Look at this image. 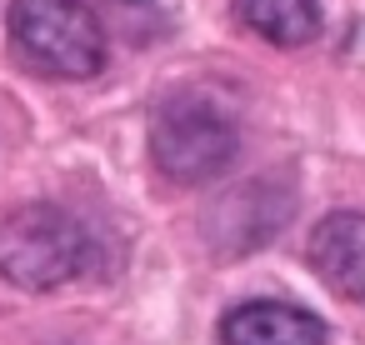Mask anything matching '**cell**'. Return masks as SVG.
Listing matches in <instances>:
<instances>
[{"label":"cell","mask_w":365,"mask_h":345,"mask_svg":"<svg viewBox=\"0 0 365 345\" xmlns=\"http://www.w3.org/2000/svg\"><path fill=\"white\" fill-rule=\"evenodd\" d=\"M235 120L195 91H175L150 115V155L175 185H205L235 160Z\"/></svg>","instance_id":"obj_2"},{"label":"cell","mask_w":365,"mask_h":345,"mask_svg":"<svg viewBox=\"0 0 365 345\" xmlns=\"http://www.w3.org/2000/svg\"><path fill=\"white\" fill-rule=\"evenodd\" d=\"M235 21L270 46H305L320 36V0H235Z\"/></svg>","instance_id":"obj_7"},{"label":"cell","mask_w":365,"mask_h":345,"mask_svg":"<svg viewBox=\"0 0 365 345\" xmlns=\"http://www.w3.org/2000/svg\"><path fill=\"white\" fill-rule=\"evenodd\" d=\"M220 345H325V325L285 300H245L220 320Z\"/></svg>","instance_id":"obj_6"},{"label":"cell","mask_w":365,"mask_h":345,"mask_svg":"<svg viewBox=\"0 0 365 345\" xmlns=\"http://www.w3.org/2000/svg\"><path fill=\"white\" fill-rule=\"evenodd\" d=\"M310 265L335 295L365 305V215L355 210L325 215L310 235Z\"/></svg>","instance_id":"obj_5"},{"label":"cell","mask_w":365,"mask_h":345,"mask_svg":"<svg viewBox=\"0 0 365 345\" xmlns=\"http://www.w3.org/2000/svg\"><path fill=\"white\" fill-rule=\"evenodd\" d=\"M91 265L86 225L61 205H16L0 215V275L21 290H56Z\"/></svg>","instance_id":"obj_1"},{"label":"cell","mask_w":365,"mask_h":345,"mask_svg":"<svg viewBox=\"0 0 365 345\" xmlns=\"http://www.w3.org/2000/svg\"><path fill=\"white\" fill-rule=\"evenodd\" d=\"M285 215H290V195L275 190V180H250L210 210V240L220 255L255 250L260 240H270L285 225Z\"/></svg>","instance_id":"obj_4"},{"label":"cell","mask_w":365,"mask_h":345,"mask_svg":"<svg viewBox=\"0 0 365 345\" xmlns=\"http://www.w3.org/2000/svg\"><path fill=\"white\" fill-rule=\"evenodd\" d=\"M11 41L31 71L56 81H86L106 66V31L86 0H16Z\"/></svg>","instance_id":"obj_3"}]
</instances>
